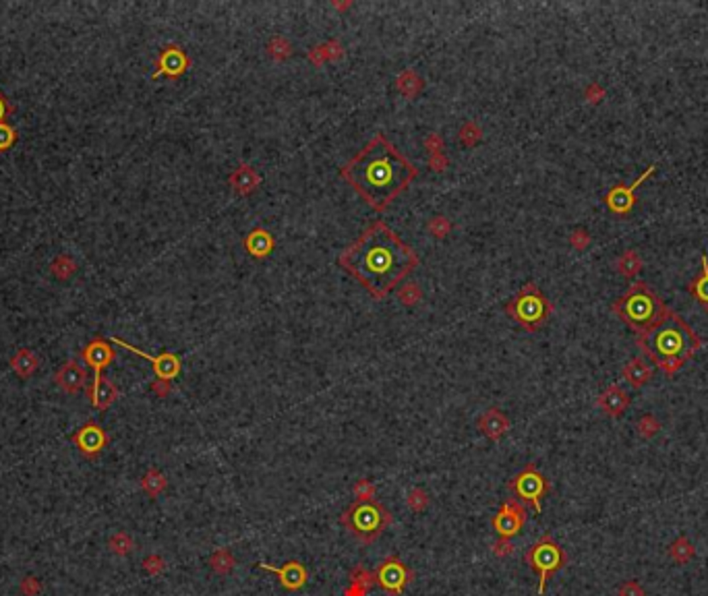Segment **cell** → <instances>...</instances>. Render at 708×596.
I'll return each mask as SVG.
<instances>
[{"mask_svg":"<svg viewBox=\"0 0 708 596\" xmlns=\"http://www.w3.org/2000/svg\"><path fill=\"white\" fill-rule=\"evenodd\" d=\"M375 495H377V487L371 481H367V478H360L354 485V497H356V501H371V499H375Z\"/></svg>","mask_w":708,"mask_h":596,"instance_id":"cell-38","label":"cell"},{"mask_svg":"<svg viewBox=\"0 0 708 596\" xmlns=\"http://www.w3.org/2000/svg\"><path fill=\"white\" fill-rule=\"evenodd\" d=\"M658 431H661V425H658V420L654 418L653 414H646L644 418L638 420V433H640V437L651 439V437H654Z\"/></svg>","mask_w":708,"mask_h":596,"instance_id":"cell-39","label":"cell"},{"mask_svg":"<svg viewBox=\"0 0 708 596\" xmlns=\"http://www.w3.org/2000/svg\"><path fill=\"white\" fill-rule=\"evenodd\" d=\"M687 292L692 294V298L696 302H700L704 309L708 311V257L702 255V271L690 282L687 286Z\"/></svg>","mask_w":708,"mask_h":596,"instance_id":"cell-25","label":"cell"},{"mask_svg":"<svg viewBox=\"0 0 708 596\" xmlns=\"http://www.w3.org/2000/svg\"><path fill=\"white\" fill-rule=\"evenodd\" d=\"M273 236L272 232H268L266 228H253L245 236V248L246 253L255 259H266L273 251Z\"/></svg>","mask_w":708,"mask_h":596,"instance_id":"cell-21","label":"cell"},{"mask_svg":"<svg viewBox=\"0 0 708 596\" xmlns=\"http://www.w3.org/2000/svg\"><path fill=\"white\" fill-rule=\"evenodd\" d=\"M15 114V106L8 102L4 91H0V122H8V118Z\"/></svg>","mask_w":708,"mask_h":596,"instance_id":"cell-47","label":"cell"},{"mask_svg":"<svg viewBox=\"0 0 708 596\" xmlns=\"http://www.w3.org/2000/svg\"><path fill=\"white\" fill-rule=\"evenodd\" d=\"M19 590L23 596H38L42 592V582L35 575H25L19 584Z\"/></svg>","mask_w":708,"mask_h":596,"instance_id":"cell-42","label":"cell"},{"mask_svg":"<svg viewBox=\"0 0 708 596\" xmlns=\"http://www.w3.org/2000/svg\"><path fill=\"white\" fill-rule=\"evenodd\" d=\"M350 584H356V586H362L365 590L373 588L375 586V580H373V571L365 568V566H356V568L350 571Z\"/></svg>","mask_w":708,"mask_h":596,"instance_id":"cell-36","label":"cell"},{"mask_svg":"<svg viewBox=\"0 0 708 596\" xmlns=\"http://www.w3.org/2000/svg\"><path fill=\"white\" fill-rule=\"evenodd\" d=\"M479 431L485 435L491 441H499L503 435L510 431V418L506 416V412H501L499 408H489L481 414L479 418Z\"/></svg>","mask_w":708,"mask_h":596,"instance_id":"cell-19","label":"cell"},{"mask_svg":"<svg viewBox=\"0 0 708 596\" xmlns=\"http://www.w3.org/2000/svg\"><path fill=\"white\" fill-rule=\"evenodd\" d=\"M526 517H528L526 505L520 503L514 497H510L501 503L499 512L493 515L491 524H493V530L499 534V539H512L520 534V530L526 524Z\"/></svg>","mask_w":708,"mask_h":596,"instance_id":"cell-11","label":"cell"},{"mask_svg":"<svg viewBox=\"0 0 708 596\" xmlns=\"http://www.w3.org/2000/svg\"><path fill=\"white\" fill-rule=\"evenodd\" d=\"M597 406H599L607 416L620 418L627 408H629V396H627L620 385H611V387H607V389L600 394L599 400H597Z\"/></svg>","mask_w":708,"mask_h":596,"instance_id":"cell-20","label":"cell"},{"mask_svg":"<svg viewBox=\"0 0 708 596\" xmlns=\"http://www.w3.org/2000/svg\"><path fill=\"white\" fill-rule=\"evenodd\" d=\"M508 488L516 495V499L524 505H530L537 514L543 512V497L551 491V485L545 476L537 470L535 464L524 466L512 481H508Z\"/></svg>","mask_w":708,"mask_h":596,"instance_id":"cell-8","label":"cell"},{"mask_svg":"<svg viewBox=\"0 0 708 596\" xmlns=\"http://www.w3.org/2000/svg\"><path fill=\"white\" fill-rule=\"evenodd\" d=\"M570 243H572L576 248H584V246L588 244V236H586L584 230H576L572 234V239H570Z\"/></svg>","mask_w":708,"mask_h":596,"instance_id":"cell-50","label":"cell"},{"mask_svg":"<svg viewBox=\"0 0 708 596\" xmlns=\"http://www.w3.org/2000/svg\"><path fill=\"white\" fill-rule=\"evenodd\" d=\"M524 561L532 571L539 573V595L543 596L547 590V580L559 569L566 568L568 555L549 534H545L526 551Z\"/></svg>","mask_w":708,"mask_h":596,"instance_id":"cell-7","label":"cell"},{"mask_svg":"<svg viewBox=\"0 0 708 596\" xmlns=\"http://www.w3.org/2000/svg\"><path fill=\"white\" fill-rule=\"evenodd\" d=\"M19 141V133L15 127H11L8 122H0V154L8 151L15 147V143Z\"/></svg>","mask_w":708,"mask_h":596,"instance_id":"cell-35","label":"cell"},{"mask_svg":"<svg viewBox=\"0 0 708 596\" xmlns=\"http://www.w3.org/2000/svg\"><path fill=\"white\" fill-rule=\"evenodd\" d=\"M108 549L114 555H118V557H127L135 549V542H133V539L127 532H116L114 537H110Z\"/></svg>","mask_w":708,"mask_h":596,"instance_id":"cell-31","label":"cell"},{"mask_svg":"<svg viewBox=\"0 0 708 596\" xmlns=\"http://www.w3.org/2000/svg\"><path fill=\"white\" fill-rule=\"evenodd\" d=\"M369 590H365L362 586H356V584H350L346 590H344V596H367Z\"/></svg>","mask_w":708,"mask_h":596,"instance_id":"cell-51","label":"cell"},{"mask_svg":"<svg viewBox=\"0 0 708 596\" xmlns=\"http://www.w3.org/2000/svg\"><path fill=\"white\" fill-rule=\"evenodd\" d=\"M259 174L249 166V164H241L232 174H230V187L236 190L239 195H249L259 187Z\"/></svg>","mask_w":708,"mask_h":596,"instance_id":"cell-24","label":"cell"},{"mask_svg":"<svg viewBox=\"0 0 708 596\" xmlns=\"http://www.w3.org/2000/svg\"><path fill=\"white\" fill-rule=\"evenodd\" d=\"M268 52H270V56L275 58V60H284L286 56L292 55V48H290V44H288L286 40H282V38H273L272 42H270V46H268Z\"/></svg>","mask_w":708,"mask_h":596,"instance_id":"cell-40","label":"cell"},{"mask_svg":"<svg viewBox=\"0 0 708 596\" xmlns=\"http://www.w3.org/2000/svg\"><path fill=\"white\" fill-rule=\"evenodd\" d=\"M611 309L636 333L649 331L669 313V306L663 302V298L644 282L632 284L626 292L613 302Z\"/></svg>","mask_w":708,"mask_h":596,"instance_id":"cell-4","label":"cell"},{"mask_svg":"<svg viewBox=\"0 0 708 596\" xmlns=\"http://www.w3.org/2000/svg\"><path fill=\"white\" fill-rule=\"evenodd\" d=\"M110 342L116 344V346H122L125 350L137 354V356H141V358H145V360H149L152 367H154L156 379L170 381V383H172V379H176V377L181 375V371H183V360H181L174 353H168V350H166V353L158 354V356H152V354L143 353L141 348H137L133 344L125 342L122 338H116V336H112Z\"/></svg>","mask_w":708,"mask_h":596,"instance_id":"cell-10","label":"cell"},{"mask_svg":"<svg viewBox=\"0 0 708 596\" xmlns=\"http://www.w3.org/2000/svg\"><path fill=\"white\" fill-rule=\"evenodd\" d=\"M55 383L67 394H79L87 383V371L77 360H67L55 373Z\"/></svg>","mask_w":708,"mask_h":596,"instance_id":"cell-17","label":"cell"},{"mask_svg":"<svg viewBox=\"0 0 708 596\" xmlns=\"http://www.w3.org/2000/svg\"><path fill=\"white\" fill-rule=\"evenodd\" d=\"M514 544L510 542V539H499V541L493 544V555L499 557V559H506L510 555H514Z\"/></svg>","mask_w":708,"mask_h":596,"instance_id":"cell-44","label":"cell"},{"mask_svg":"<svg viewBox=\"0 0 708 596\" xmlns=\"http://www.w3.org/2000/svg\"><path fill=\"white\" fill-rule=\"evenodd\" d=\"M154 73L152 79H160V77H168V79H178L183 77L189 67H191V58L187 56V52L178 46V44H166L160 55L154 62Z\"/></svg>","mask_w":708,"mask_h":596,"instance_id":"cell-12","label":"cell"},{"mask_svg":"<svg viewBox=\"0 0 708 596\" xmlns=\"http://www.w3.org/2000/svg\"><path fill=\"white\" fill-rule=\"evenodd\" d=\"M77 270H79V265H77V261L69 253L56 255L55 259H52V263H50V273L55 275L56 280H60V282L71 280L77 273Z\"/></svg>","mask_w":708,"mask_h":596,"instance_id":"cell-27","label":"cell"},{"mask_svg":"<svg viewBox=\"0 0 708 596\" xmlns=\"http://www.w3.org/2000/svg\"><path fill=\"white\" fill-rule=\"evenodd\" d=\"M669 559L680 563V566H685L694 555H696V546L690 542L687 537H678L675 541L669 544Z\"/></svg>","mask_w":708,"mask_h":596,"instance_id":"cell-28","label":"cell"},{"mask_svg":"<svg viewBox=\"0 0 708 596\" xmlns=\"http://www.w3.org/2000/svg\"><path fill=\"white\" fill-rule=\"evenodd\" d=\"M429 232L435 236V239H445L447 236V232H450V228H452V224H450V219L447 217H443V216H435L431 222H429Z\"/></svg>","mask_w":708,"mask_h":596,"instance_id":"cell-41","label":"cell"},{"mask_svg":"<svg viewBox=\"0 0 708 596\" xmlns=\"http://www.w3.org/2000/svg\"><path fill=\"white\" fill-rule=\"evenodd\" d=\"M553 306L545 292L532 282L524 284L516 297L506 304V313L526 331H537L539 327L545 326Z\"/></svg>","mask_w":708,"mask_h":596,"instance_id":"cell-6","label":"cell"},{"mask_svg":"<svg viewBox=\"0 0 708 596\" xmlns=\"http://www.w3.org/2000/svg\"><path fill=\"white\" fill-rule=\"evenodd\" d=\"M418 168L377 133L356 156L340 168V176L375 212H385L416 178Z\"/></svg>","mask_w":708,"mask_h":596,"instance_id":"cell-2","label":"cell"},{"mask_svg":"<svg viewBox=\"0 0 708 596\" xmlns=\"http://www.w3.org/2000/svg\"><path fill=\"white\" fill-rule=\"evenodd\" d=\"M143 569H145L149 575H160L164 569H166V563H164V559L160 555H147V557L143 559Z\"/></svg>","mask_w":708,"mask_h":596,"instance_id":"cell-43","label":"cell"},{"mask_svg":"<svg viewBox=\"0 0 708 596\" xmlns=\"http://www.w3.org/2000/svg\"><path fill=\"white\" fill-rule=\"evenodd\" d=\"M338 265L375 300H383L416 270L418 257L385 222H373L340 253Z\"/></svg>","mask_w":708,"mask_h":596,"instance_id":"cell-1","label":"cell"},{"mask_svg":"<svg viewBox=\"0 0 708 596\" xmlns=\"http://www.w3.org/2000/svg\"><path fill=\"white\" fill-rule=\"evenodd\" d=\"M396 85H398V91L404 98H409V100H414L418 96V91H423V79L414 71H410V69H406L404 73L398 75Z\"/></svg>","mask_w":708,"mask_h":596,"instance_id":"cell-29","label":"cell"},{"mask_svg":"<svg viewBox=\"0 0 708 596\" xmlns=\"http://www.w3.org/2000/svg\"><path fill=\"white\" fill-rule=\"evenodd\" d=\"M622 377L636 389H640L642 385H646L649 381L653 379V367L649 365V360L644 356H636L632 360H627V365L622 371Z\"/></svg>","mask_w":708,"mask_h":596,"instance_id":"cell-22","label":"cell"},{"mask_svg":"<svg viewBox=\"0 0 708 596\" xmlns=\"http://www.w3.org/2000/svg\"><path fill=\"white\" fill-rule=\"evenodd\" d=\"M642 268V261L638 259L636 251H626L620 259H617V270L622 271V275L626 277H634Z\"/></svg>","mask_w":708,"mask_h":596,"instance_id":"cell-32","label":"cell"},{"mask_svg":"<svg viewBox=\"0 0 708 596\" xmlns=\"http://www.w3.org/2000/svg\"><path fill=\"white\" fill-rule=\"evenodd\" d=\"M11 369H13L21 379H29L31 375L38 373V369H40V358H38V354L33 353L31 348H19L17 353L11 356Z\"/></svg>","mask_w":708,"mask_h":596,"instance_id":"cell-23","label":"cell"},{"mask_svg":"<svg viewBox=\"0 0 708 596\" xmlns=\"http://www.w3.org/2000/svg\"><path fill=\"white\" fill-rule=\"evenodd\" d=\"M416 578L414 569H410L398 555H389L382 566L373 571L375 586H379L387 596H400Z\"/></svg>","mask_w":708,"mask_h":596,"instance_id":"cell-9","label":"cell"},{"mask_svg":"<svg viewBox=\"0 0 708 596\" xmlns=\"http://www.w3.org/2000/svg\"><path fill=\"white\" fill-rule=\"evenodd\" d=\"M429 168H431L433 172H443V170L447 168V158H445L443 154H431V158H429Z\"/></svg>","mask_w":708,"mask_h":596,"instance_id":"cell-49","label":"cell"},{"mask_svg":"<svg viewBox=\"0 0 708 596\" xmlns=\"http://www.w3.org/2000/svg\"><path fill=\"white\" fill-rule=\"evenodd\" d=\"M421 297H423V292L418 290V286L416 284H412V282H406L400 290H398V298H400V302L404 304V306H412V304H416L418 300H421Z\"/></svg>","mask_w":708,"mask_h":596,"instance_id":"cell-37","label":"cell"},{"mask_svg":"<svg viewBox=\"0 0 708 596\" xmlns=\"http://www.w3.org/2000/svg\"><path fill=\"white\" fill-rule=\"evenodd\" d=\"M406 505H409L414 514H421V512L427 510V505H429V497H427V493H425L423 488L418 487L410 488L409 497H406Z\"/></svg>","mask_w":708,"mask_h":596,"instance_id":"cell-34","label":"cell"},{"mask_svg":"<svg viewBox=\"0 0 708 596\" xmlns=\"http://www.w3.org/2000/svg\"><path fill=\"white\" fill-rule=\"evenodd\" d=\"M166 487H168V478L164 476L158 468H149V470L141 476V491H143L147 497H152V499L160 497L164 491H166Z\"/></svg>","mask_w":708,"mask_h":596,"instance_id":"cell-26","label":"cell"},{"mask_svg":"<svg viewBox=\"0 0 708 596\" xmlns=\"http://www.w3.org/2000/svg\"><path fill=\"white\" fill-rule=\"evenodd\" d=\"M234 566H236V559L230 553V549H218L210 557V568L214 569L218 575H228L234 569Z\"/></svg>","mask_w":708,"mask_h":596,"instance_id":"cell-30","label":"cell"},{"mask_svg":"<svg viewBox=\"0 0 708 596\" xmlns=\"http://www.w3.org/2000/svg\"><path fill=\"white\" fill-rule=\"evenodd\" d=\"M460 141H462L464 145L466 147H474L479 141H481V137H483V131H481V127L474 122V120H468V122H464L462 127H460Z\"/></svg>","mask_w":708,"mask_h":596,"instance_id":"cell-33","label":"cell"},{"mask_svg":"<svg viewBox=\"0 0 708 596\" xmlns=\"http://www.w3.org/2000/svg\"><path fill=\"white\" fill-rule=\"evenodd\" d=\"M654 174V164L653 166H649V170L646 172H642L638 178H636V183H632L629 187L627 185H617V187H613V189L609 190L607 195H605V203H607V207L613 212V214H617V216H627L629 212H632V207H634V203H636V189L649 178V176H653Z\"/></svg>","mask_w":708,"mask_h":596,"instance_id":"cell-14","label":"cell"},{"mask_svg":"<svg viewBox=\"0 0 708 596\" xmlns=\"http://www.w3.org/2000/svg\"><path fill=\"white\" fill-rule=\"evenodd\" d=\"M81 356L83 362H85L96 375H100V373H104L110 365L114 362L116 350L112 348L110 340H106V338H93L91 342L85 344V348L81 350Z\"/></svg>","mask_w":708,"mask_h":596,"instance_id":"cell-15","label":"cell"},{"mask_svg":"<svg viewBox=\"0 0 708 596\" xmlns=\"http://www.w3.org/2000/svg\"><path fill=\"white\" fill-rule=\"evenodd\" d=\"M340 524L358 542L371 544L394 524V515L377 499L354 501L340 514Z\"/></svg>","mask_w":708,"mask_h":596,"instance_id":"cell-5","label":"cell"},{"mask_svg":"<svg viewBox=\"0 0 708 596\" xmlns=\"http://www.w3.org/2000/svg\"><path fill=\"white\" fill-rule=\"evenodd\" d=\"M617 596H646V592H644V588L636 580H627V582H624L620 586Z\"/></svg>","mask_w":708,"mask_h":596,"instance_id":"cell-45","label":"cell"},{"mask_svg":"<svg viewBox=\"0 0 708 596\" xmlns=\"http://www.w3.org/2000/svg\"><path fill=\"white\" fill-rule=\"evenodd\" d=\"M149 389H152V391H154L158 398H168V394H170V389H172V383H170V381L156 379V381H152Z\"/></svg>","mask_w":708,"mask_h":596,"instance_id":"cell-48","label":"cell"},{"mask_svg":"<svg viewBox=\"0 0 708 596\" xmlns=\"http://www.w3.org/2000/svg\"><path fill=\"white\" fill-rule=\"evenodd\" d=\"M636 346L665 375H675L687 360L698 354L702 340L675 311L669 309L656 326L636 336Z\"/></svg>","mask_w":708,"mask_h":596,"instance_id":"cell-3","label":"cell"},{"mask_svg":"<svg viewBox=\"0 0 708 596\" xmlns=\"http://www.w3.org/2000/svg\"><path fill=\"white\" fill-rule=\"evenodd\" d=\"M71 441L75 443V447L79 449L81 456H85L87 460H96L108 447L110 437L102 425H98L93 420H87L83 427H79L75 433L71 435Z\"/></svg>","mask_w":708,"mask_h":596,"instance_id":"cell-13","label":"cell"},{"mask_svg":"<svg viewBox=\"0 0 708 596\" xmlns=\"http://www.w3.org/2000/svg\"><path fill=\"white\" fill-rule=\"evenodd\" d=\"M425 147H427L431 154H443V149H445L443 137L437 135V133H431V135L425 139Z\"/></svg>","mask_w":708,"mask_h":596,"instance_id":"cell-46","label":"cell"},{"mask_svg":"<svg viewBox=\"0 0 708 596\" xmlns=\"http://www.w3.org/2000/svg\"><path fill=\"white\" fill-rule=\"evenodd\" d=\"M118 396H120V391H118L116 383L108 379L104 373L93 377V383L89 387V400H91V406L96 410H108L118 400Z\"/></svg>","mask_w":708,"mask_h":596,"instance_id":"cell-18","label":"cell"},{"mask_svg":"<svg viewBox=\"0 0 708 596\" xmlns=\"http://www.w3.org/2000/svg\"><path fill=\"white\" fill-rule=\"evenodd\" d=\"M259 568L263 569V571L275 573L278 580H280V584H282V588L288 590V592H297L300 588H304V584H307V580H309V571H307V568H304L300 561H297V559L284 563L282 568H273L270 563H263V561H261Z\"/></svg>","mask_w":708,"mask_h":596,"instance_id":"cell-16","label":"cell"}]
</instances>
